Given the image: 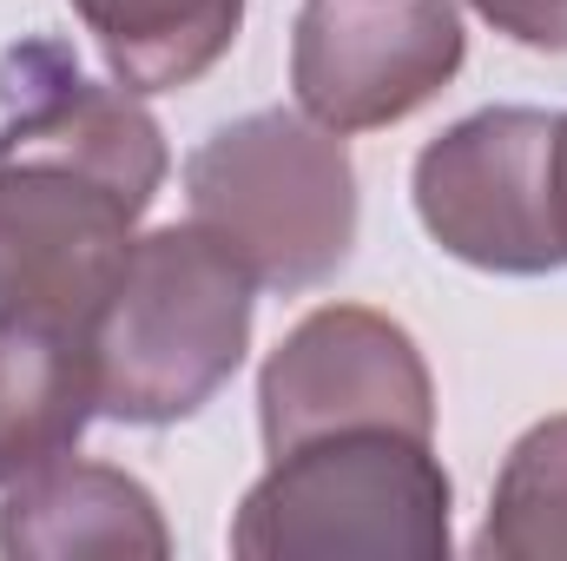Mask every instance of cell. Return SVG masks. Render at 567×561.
<instances>
[{
  "label": "cell",
  "mask_w": 567,
  "mask_h": 561,
  "mask_svg": "<svg viewBox=\"0 0 567 561\" xmlns=\"http://www.w3.org/2000/svg\"><path fill=\"white\" fill-rule=\"evenodd\" d=\"M0 120V324L80 330L120 284L172 152L140 93L86 80L60 47L7 60Z\"/></svg>",
  "instance_id": "obj_1"
},
{
  "label": "cell",
  "mask_w": 567,
  "mask_h": 561,
  "mask_svg": "<svg viewBox=\"0 0 567 561\" xmlns=\"http://www.w3.org/2000/svg\"><path fill=\"white\" fill-rule=\"evenodd\" d=\"M251 317L258 278L205 225L145 232L86 324L100 417L133 429L198 417L238 377L251 350Z\"/></svg>",
  "instance_id": "obj_2"
},
{
  "label": "cell",
  "mask_w": 567,
  "mask_h": 561,
  "mask_svg": "<svg viewBox=\"0 0 567 561\" xmlns=\"http://www.w3.org/2000/svg\"><path fill=\"white\" fill-rule=\"evenodd\" d=\"M455 482L429 436L330 429L290 442L231 516L238 561H449Z\"/></svg>",
  "instance_id": "obj_3"
},
{
  "label": "cell",
  "mask_w": 567,
  "mask_h": 561,
  "mask_svg": "<svg viewBox=\"0 0 567 561\" xmlns=\"http://www.w3.org/2000/svg\"><path fill=\"white\" fill-rule=\"evenodd\" d=\"M192 225H205L258 290H310L337 278L357 245V159L310 113L265 106L225 120L185 159Z\"/></svg>",
  "instance_id": "obj_4"
},
{
  "label": "cell",
  "mask_w": 567,
  "mask_h": 561,
  "mask_svg": "<svg viewBox=\"0 0 567 561\" xmlns=\"http://www.w3.org/2000/svg\"><path fill=\"white\" fill-rule=\"evenodd\" d=\"M410 198L423 232L462 265L495 278L561 272L555 232V113L482 106L416 152Z\"/></svg>",
  "instance_id": "obj_5"
},
{
  "label": "cell",
  "mask_w": 567,
  "mask_h": 561,
  "mask_svg": "<svg viewBox=\"0 0 567 561\" xmlns=\"http://www.w3.org/2000/svg\"><path fill=\"white\" fill-rule=\"evenodd\" d=\"M468 33L455 0H303L290 33V93L330 133H377L462 73Z\"/></svg>",
  "instance_id": "obj_6"
},
{
  "label": "cell",
  "mask_w": 567,
  "mask_h": 561,
  "mask_svg": "<svg viewBox=\"0 0 567 561\" xmlns=\"http://www.w3.org/2000/svg\"><path fill=\"white\" fill-rule=\"evenodd\" d=\"M258 429L271 456L330 429L435 436V377L396 317L370 304H317L258 370Z\"/></svg>",
  "instance_id": "obj_7"
},
{
  "label": "cell",
  "mask_w": 567,
  "mask_h": 561,
  "mask_svg": "<svg viewBox=\"0 0 567 561\" xmlns=\"http://www.w3.org/2000/svg\"><path fill=\"white\" fill-rule=\"evenodd\" d=\"M0 555L7 561H73V555H172V529L158 496L113 462H53L7 489L0 502Z\"/></svg>",
  "instance_id": "obj_8"
},
{
  "label": "cell",
  "mask_w": 567,
  "mask_h": 561,
  "mask_svg": "<svg viewBox=\"0 0 567 561\" xmlns=\"http://www.w3.org/2000/svg\"><path fill=\"white\" fill-rule=\"evenodd\" d=\"M93 417L100 390L86 337L0 324V489L66 462Z\"/></svg>",
  "instance_id": "obj_9"
},
{
  "label": "cell",
  "mask_w": 567,
  "mask_h": 561,
  "mask_svg": "<svg viewBox=\"0 0 567 561\" xmlns=\"http://www.w3.org/2000/svg\"><path fill=\"white\" fill-rule=\"evenodd\" d=\"M80 27L106 53L126 93L198 86L245 27V0H73Z\"/></svg>",
  "instance_id": "obj_10"
},
{
  "label": "cell",
  "mask_w": 567,
  "mask_h": 561,
  "mask_svg": "<svg viewBox=\"0 0 567 561\" xmlns=\"http://www.w3.org/2000/svg\"><path fill=\"white\" fill-rule=\"evenodd\" d=\"M475 555L488 561H567V417H542L515 436Z\"/></svg>",
  "instance_id": "obj_11"
},
{
  "label": "cell",
  "mask_w": 567,
  "mask_h": 561,
  "mask_svg": "<svg viewBox=\"0 0 567 561\" xmlns=\"http://www.w3.org/2000/svg\"><path fill=\"white\" fill-rule=\"evenodd\" d=\"M495 33L535 53H567V0H468Z\"/></svg>",
  "instance_id": "obj_12"
},
{
  "label": "cell",
  "mask_w": 567,
  "mask_h": 561,
  "mask_svg": "<svg viewBox=\"0 0 567 561\" xmlns=\"http://www.w3.org/2000/svg\"><path fill=\"white\" fill-rule=\"evenodd\" d=\"M555 232L567 252V113H555Z\"/></svg>",
  "instance_id": "obj_13"
}]
</instances>
